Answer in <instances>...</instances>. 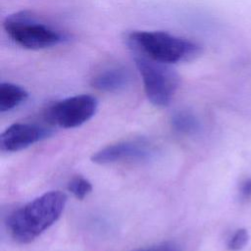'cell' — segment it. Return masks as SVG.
Instances as JSON below:
<instances>
[{"label":"cell","mask_w":251,"mask_h":251,"mask_svg":"<svg viewBox=\"0 0 251 251\" xmlns=\"http://www.w3.org/2000/svg\"><path fill=\"white\" fill-rule=\"evenodd\" d=\"M66 202V194L55 190L19 208L8 220L11 236L20 243L31 242L60 218Z\"/></svg>","instance_id":"obj_1"},{"label":"cell","mask_w":251,"mask_h":251,"mask_svg":"<svg viewBox=\"0 0 251 251\" xmlns=\"http://www.w3.org/2000/svg\"><path fill=\"white\" fill-rule=\"evenodd\" d=\"M126 41L135 54L169 65L191 60L200 53L196 43L165 31L135 30L128 33Z\"/></svg>","instance_id":"obj_2"},{"label":"cell","mask_w":251,"mask_h":251,"mask_svg":"<svg viewBox=\"0 0 251 251\" xmlns=\"http://www.w3.org/2000/svg\"><path fill=\"white\" fill-rule=\"evenodd\" d=\"M4 29L13 41L27 49H44L64 40V34L61 31L26 12L8 16L4 22Z\"/></svg>","instance_id":"obj_3"},{"label":"cell","mask_w":251,"mask_h":251,"mask_svg":"<svg viewBox=\"0 0 251 251\" xmlns=\"http://www.w3.org/2000/svg\"><path fill=\"white\" fill-rule=\"evenodd\" d=\"M134 60L149 101L158 107L169 105L178 86V75L175 70L169 64L140 54L134 53Z\"/></svg>","instance_id":"obj_4"},{"label":"cell","mask_w":251,"mask_h":251,"mask_svg":"<svg viewBox=\"0 0 251 251\" xmlns=\"http://www.w3.org/2000/svg\"><path fill=\"white\" fill-rule=\"evenodd\" d=\"M97 100L88 94L65 98L50 106L46 113L48 122L63 128H73L90 120L97 110Z\"/></svg>","instance_id":"obj_5"},{"label":"cell","mask_w":251,"mask_h":251,"mask_svg":"<svg viewBox=\"0 0 251 251\" xmlns=\"http://www.w3.org/2000/svg\"><path fill=\"white\" fill-rule=\"evenodd\" d=\"M154 154L152 146L146 142L123 141L108 145L95 152L91 160L96 164H111L125 161H143Z\"/></svg>","instance_id":"obj_6"},{"label":"cell","mask_w":251,"mask_h":251,"mask_svg":"<svg viewBox=\"0 0 251 251\" xmlns=\"http://www.w3.org/2000/svg\"><path fill=\"white\" fill-rule=\"evenodd\" d=\"M50 130L33 124L17 123L7 127L1 134V149L6 152H16L25 149L47 137Z\"/></svg>","instance_id":"obj_7"},{"label":"cell","mask_w":251,"mask_h":251,"mask_svg":"<svg viewBox=\"0 0 251 251\" xmlns=\"http://www.w3.org/2000/svg\"><path fill=\"white\" fill-rule=\"evenodd\" d=\"M130 80L129 73L124 68H112L105 70L98 74L92 80V84L95 88L114 92L125 88Z\"/></svg>","instance_id":"obj_8"},{"label":"cell","mask_w":251,"mask_h":251,"mask_svg":"<svg viewBox=\"0 0 251 251\" xmlns=\"http://www.w3.org/2000/svg\"><path fill=\"white\" fill-rule=\"evenodd\" d=\"M27 98V92L22 86L11 83L2 82L0 84V111H10Z\"/></svg>","instance_id":"obj_9"},{"label":"cell","mask_w":251,"mask_h":251,"mask_svg":"<svg viewBox=\"0 0 251 251\" xmlns=\"http://www.w3.org/2000/svg\"><path fill=\"white\" fill-rule=\"evenodd\" d=\"M174 128L180 133H193L199 128V123L197 119L188 112H178L174 115L172 119Z\"/></svg>","instance_id":"obj_10"},{"label":"cell","mask_w":251,"mask_h":251,"mask_svg":"<svg viewBox=\"0 0 251 251\" xmlns=\"http://www.w3.org/2000/svg\"><path fill=\"white\" fill-rule=\"evenodd\" d=\"M68 190L76 199L82 200L91 192L92 184L87 178L81 176H75L70 180L68 184Z\"/></svg>","instance_id":"obj_11"},{"label":"cell","mask_w":251,"mask_h":251,"mask_svg":"<svg viewBox=\"0 0 251 251\" xmlns=\"http://www.w3.org/2000/svg\"><path fill=\"white\" fill-rule=\"evenodd\" d=\"M248 240V233L245 229L236 230L228 241V249L231 251H238L245 246Z\"/></svg>","instance_id":"obj_12"},{"label":"cell","mask_w":251,"mask_h":251,"mask_svg":"<svg viewBox=\"0 0 251 251\" xmlns=\"http://www.w3.org/2000/svg\"><path fill=\"white\" fill-rule=\"evenodd\" d=\"M134 251H178V249L175 244L171 242H164V243H160L150 247L137 249Z\"/></svg>","instance_id":"obj_13"},{"label":"cell","mask_w":251,"mask_h":251,"mask_svg":"<svg viewBox=\"0 0 251 251\" xmlns=\"http://www.w3.org/2000/svg\"><path fill=\"white\" fill-rule=\"evenodd\" d=\"M241 194L245 198H249L251 196V179H247L241 185Z\"/></svg>","instance_id":"obj_14"}]
</instances>
